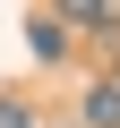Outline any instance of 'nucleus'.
I'll return each mask as SVG.
<instances>
[{
    "mask_svg": "<svg viewBox=\"0 0 120 128\" xmlns=\"http://www.w3.org/2000/svg\"><path fill=\"white\" fill-rule=\"evenodd\" d=\"M86 128H120V86H94L86 94Z\"/></svg>",
    "mask_w": 120,
    "mask_h": 128,
    "instance_id": "f257e3e1",
    "label": "nucleus"
},
{
    "mask_svg": "<svg viewBox=\"0 0 120 128\" xmlns=\"http://www.w3.org/2000/svg\"><path fill=\"white\" fill-rule=\"evenodd\" d=\"M0 128H34V111L26 102H0Z\"/></svg>",
    "mask_w": 120,
    "mask_h": 128,
    "instance_id": "f03ea898",
    "label": "nucleus"
}]
</instances>
